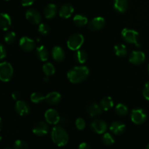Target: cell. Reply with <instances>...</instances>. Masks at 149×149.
Returning a JSON list of instances; mask_svg holds the SVG:
<instances>
[{"mask_svg": "<svg viewBox=\"0 0 149 149\" xmlns=\"http://www.w3.org/2000/svg\"><path fill=\"white\" fill-rule=\"evenodd\" d=\"M58 13V7L55 4H49L44 9V15L47 19H52Z\"/></svg>", "mask_w": 149, "mask_h": 149, "instance_id": "obj_20", "label": "cell"}, {"mask_svg": "<svg viewBox=\"0 0 149 149\" xmlns=\"http://www.w3.org/2000/svg\"><path fill=\"white\" fill-rule=\"evenodd\" d=\"M87 113H89L90 117L95 118L103 113V109L97 103H93L87 107Z\"/></svg>", "mask_w": 149, "mask_h": 149, "instance_id": "obj_18", "label": "cell"}, {"mask_svg": "<svg viewBox=\"0 0 149 149\" xmlns=\"http://www.w3.org/2000/svg\"><path fill=\"white\" fill-rule=\"evenodd\" d=\"M47 122L44 121H39L34 123L32 127V132L35 135L38 137H43L48 133L49 127Z\"/></svg>", "mask_w": 149, "mask_h": 149, "instance_id": "obj_7", "label": "cell"}, {"mask_svg": "<svg viewBox=\"0 0 149 149\" xmlns=\"http://www.w3.org/2000/svg\"><path fill=\"white\" fill-rule=\"evenodd\" d=\"M116 113L120 116H125L128 113V108L126 105L123 103H118L115 107Z\"/></svg>", "mask_w": 149, "mask_h": 149, "instance_id": "obj_29", "label": "cell"}, {"mask_svg": "<svg viewBox=\"0 0 149 149\" xmlns=\"http://www.w3.org/2000/svg\"><path fill=\"white\" fill-rule=\"evenodd\" d=\"M4 1H9V0H4Z\"/></svg>", "mask_w": 149, "mask_h": 149, "instance_id": "obj_44", "label": "cell"}, {"mask_svg": "<svg viewBox=\"0 0 149 149\" xmlns=\"http://www.w3.org/2000/svg\"><path fill=\"white\" fill-rule=\"evenodd\" d=\"M84 42L83 35L80 33H74L68 38L67 41V47L68 49L73 51H77L81 48Z\"/></svg>", "mask_w": 149, "mask_h": 149, "instance_id": "obj_5", "label": "cell"}, {"mask_svg": "<svg viewBox=\"0 0 149 149\" xmlns=\"http://www.w3.org/2000/svg\"><path fill=\"white\" fill-rule=\"evenodd\" d=\"M20 97V94L18 93V92H14V93H12V97L14 100H18L19 98Z\"/></svg>", "mask_w": 149, "mask_h": 149, "instance_id": "obj_40", "label": "cell"}, {"mask_svg": "<svg viewBox=\"0 0 149 149\" xmlns=\"http://www.w3.org/2000/svg\"><path fill=\"white\" fill-rule=\"evenodd\" d=\"M74 23L78 27H84L88 23V19L84 15L81 14L76 15L74 17Z\"/></svg>", "mask_w": 149, "mask_h": 149, "instance_id": "obj_26", "label": "cell"}, {"mask_svg": "<svg viewBox=\"0 0 149 149\" xmlns=\"http://www.w3.org/2000/svg\"><path fill=\"white\" fill-rule=\"evenodd\" d=\"M109 129L113 134L116 135H119L124 133L126 130V125L119 121H115V122H112Z\"/></svg>", "mask_w": 149, "mask_h": 149, "instance_id": "obj_16", "label": "cell"}, {"mask_svg": "<svg viewBox=\"0 0 149 149\" xmlns=\"http://www.w3.org/2000/svg\"><path fill=\"white\" fill-rule=\"evenodd\" d=\"M4 42L7 45H13L16 40V34L14 31H9L4 34Z\"/></svg>", "mask_w": 149, "mask_h": 149, "instance_id": "obj_32", "label": "cell"}, {"mask_svg": "<svg viewBox=\"0 0 149 149\" xmlns=\"http://www.w3.org/2000/svg\"><path fill=\"white\" fill-rule=\"evenodd\" d=\"M74 11V7L69 3L63 4L61 6L59 10V15L60 17L64 19H68L73 15Z\"/></svg>", "mask_w": 149, "mask_h": 149, "instance_id": "obj_15", "label": "cell"}, {"mask_svg": "<svg viewBox=\"0 0 149 149\" xmlns=\"http://www.w3.org/2000/svg\"><path fill=\"white\" fill-rule=\"evenodd\" d=\"M7 56V52H6V49L4 48V45H1V48H0V59H4L5 57Z\"/></svg>", "mask_w": 149, "mask_h": 149, "instance_id": "obj_37", "label": "cell"}, {"mask_svg": "<svg viewBox=\"0 0 149 149\" xmlns=\"http://www.w3.org/2000/svg\"><path fill=\"white\" fill-rule=\"evenodd\" d=\"M14 149H29V145L26 141L23 140H17L13 144Z\"/></svg>", "mask_w": 149, "mask_h": 149, "instance_id": "obj_33", "label": "cell"}, {"mask_svg": "<svg viewBox=\"0 0 149 149\" xmlns=\"http://www.w3.org/2000/svg\"><path fill=\"white\" fill-rule=\"evenodd\" d=\"M36 0H21V4L23 7H28L33 4Z\"/></svg>", "mask_w": 149, "mask_h": 149, "instance_id": "obj_38", "label": "cell"}, {"mask_svg": "<svg viewBox=\"0 0 149 149\" xmlns=\"http://www.w3.org/2000/svg\"><path fill=\"white\" fill-rule=\"evenodd\" d=\"M74 58L77 63L79 64H84L87 61V53L82 49H78L74 55Z\"/></svg>", "mask_w": 149, "mask_h": 149, "instance_id": "obj_24", "label": "cell"}, {"mask_svg": "<svg viewBox=\"0 0 149 149\" xmlns=\"http://www.w3.org/2000/svg\"><path fill=\"white\" fill-rule=\"evenodd\" d=\"M62 96L58 92H50L45 96V101L49 105H57L61 102Z\"/></svg>", "mask_w": 149, "mask_h": 149, "instance_id": "obj_17", "label": "cell"}, {"mask_svg": "<svg viewBox=\"0 0 149 149\" xmlns=\"http://www.w3.org/2000/svg\"><path fill=\"white\" fill-rule=\"evenodd\" d=\"M35 43L34 41L28 36H23L20 39L19 41V46L20 49L26 52H30L34 49Z\"/></svg>", "mask_w": 149, "mask_h": 149, "instance_id": "obj_9", "label": "cell"}, {"mask_svg": "<svg viewBox=\"0 0 149 149\" xmlns=\"http://www.w3.org/2000/svg\"><path fill=\"white\" fill-rule=\"evenodd\" d=\"M42 71H43L44 74L46 75V77H50V76L55 74V68L52 63H46L42 66Z\"/></svg>", "mask_w": 149, "mask_h": 149, "instance_id": "obj_28", "label": "cell"}, {"mask_svg": "<svg viewBox=\"0 0 149 149\" xmlns=\"http://www.w3.org/2000/svg\"><path fill=\"white\" fill-rule=\"evenodd\" d=\"M36 54L37 58L43 62L47 61V60L49 58V52H48L47 49L43 45H41L36 48Z\"/></svg>", "mask_w": 149, "mask_h": 149, "instance_id": "obj_23", "label": "cell"}, {"mask_svg": "<svg viewBox=\"0 0 149 149\" xmlns=\"http://www.w3.org/2000/svg\"><path fill=\"white\" fill-rule=\"evenodd\" d=\"M122 36L124 40L128 44H132V45H136V47H139L141 45L138 43V37H139V33L138 31L132 29H127L125 28L122 31Z\"/></svg>", "mask_w": 149, "mask_h": 149, "instance_id": "obj_4", "label": "cell"}, {"mask_svg": "<svg viewBox=\"0 0 149 149\" xmlns=\"http://www.w3.org/2000/svg\"><path fill=\"white\" fill-rule=\"evenodd\" d=\"M146 60V55L144 52L141 51H132L129 56V61L132 64L139 65L143 63Z\"/></svg>", "mask_w": 149, "mask_h": 149, "instance_id": "obj_12", "label": "cell"}, {"mask_svg": "<svg viewBox=\"0 0 149 149\" xmlns=\"http://www.w3.org/2000/svg\"><path fill=\"white\" fill-rule=\"evenodd\" d=\"M4 149H14V148H11V147H10V146H7V147H5Z\"/></svg>", "mask_w": 149, "mask_h": 149, "instance_id": "obj_41", "label": "cell"}, {"mask_svg": "<svg viewBox=\"0 0 149 149\" xmlns=\"http://www.w3.org/2000/svg\"><path fill=\"white\" fill-rule=\"evenodd\" d=\"M90 128L97 134H104L108 129V125L105 121L101 119H95L90 124Z\"/></svg>", "mask_w": 149, "mask_h": 149, "instance_id": "obj_10", "label": "cell"}, {"mask_svg": "<svg viewBox=\"0 0 149 149\" xmlns=\"http://www.w3.org/2000/svg\"><path fill=\"white\" fill-rule=\"evenodd\" d=\"M52 57L56 62H62L65 58V52L60 46H55L52 49Z\"/></svg>", "mask_w": 149, "mask_h": 149, "instance_id": "obj_19", "label": "cell"}, {"mask_svg": "<svg viewBox=\"0 0 149 149\" xmlns=\"http://www.w3.org/2000/svg\"><path fill=\"white\" fill-rule=\"evenodd\" d=\"M78 149H91V147L88 143L84 142L79 144Z\"/></svg>", "mask_w": 149, "mask_h": 149, "instance_id": "obj_39", "label": "cell"}, {"mask_svg": "<svg viewBox=\"0 0 149 149\" xmlns=\"http://www.w3.org/2000/svg\"><path fill=\"white\" fill-rule=\"evenodd\" d=\"M14 71L10 63L1 62L0 64V79L3 82H8L13 78Z\"/></svg>", "mask_w": 149, "mask_h": 149, "instance_id": "obj_3", "label": "cell"}, {"mask_svg": "<svg viewBox=\"0 0 149 149\" xmlns=\"http://www.w3.org/2000/svg\"><path fill=\"white\" fill-rule=\"evenodd\" d=\"M31 100L33 103H39L43 100H45V96L42 93L34 92L31 95Z\"/></svg>", "mask_w": 149, "mask_h": 149, "instance_id": "obj_31", "label": "cell"}, {"mask_svg": "<svg viewBox=\"0 0 149 149\" xmlns=\"http://www.w3.org/2000/svg\"><path fill=\"white\" fill-rule=\"evenodd\" d=\"M76 127L78 130H83L86 127V122L82 118H78L75 122Z\"/></svg>", "mask_w": 149, "mask_h": 149, "instance_id": "obj_35", "label": "cell"}, {"mask_svg": "<svg viewBox=\"0 0 149 149\" xmlns=\"http://www.w3.org/2000/svg\"><path fill=\"white\" fill-rule=\"evenodd\" d=\"M0 24L3 31L8 30L12 25V20L10 16L7 13H1L0 17Z\"/></svg>", "mask_w": 149, "mask_h": 149, "instance_id": "obj_22", "label": "cell"}, {"mask_svg": "<svg viewBox=\"0 0 149 149\" xmlns=\"http://www.w3.org/2000/svg\"><path fill=\"white\" fill-rule=\"evenodd\" d=\"M145 149H149V143L146 146V148Z\"/></svg>", "mask_w": 149, "mask_h": 149, "instance_id": "obj_42", "label": "cell"}, {"mask_svg": "<svg viewBox=\"0 0 149 149\" xmlns=\"http://www.w3.org/2000/svg\"><path fill=\"white\" fill-rule=\"evenodd\" d=\"M148 74H149V65H148Z\"/></svg>", "mask_w": 149, "mask_h": 149, "instance_id": "obj_43", "label": "cell"}, {"mask_svg": "<svg viewBox=\"0 0 149 149\" xmlns=\"http://www.w3.org/2000/svg\"><path fill=\"white\" fill-rule=\"evenodd\" d=\"M143 95L145 97V99L149 101V81L146 83L144 85L143 89Z\"/></svg>", "mask_w": 149, "mask_h": 149, "instance_id": "obj_36", "label": "cell"}, {"mask_svg": "<svg viewBox=\"0 0 149 149\" xmlns=\"http://www.w3.org/2000/svg\"><path fill=\"white\" fill-rule=\"evenodd\" d=\"M113 51H114L115 55L118 57H125L127 55V47L122 44H118L115 45L113 47Z\"/></svg>", "mask_w": 149, "mask_h": 149, "instance_id": "obj_27", "label": "cell"}, {"mask_svg": "<svg viewBox=\"0 0 149 149\" xmlns=\"http://www.w3.org/2000/svg\"><path fill=\"white\" fill-rule=\"evenodd\" d=\"M26 18L28 21L33 25L40 24L42 21V16L40 13L34 9H29L26 12Z\"/></svg>", "mask_w": 149, "mask_h": 149, "instance_id": "obj_11", "label": "cell"}, {"mask_svg": "<svg viewBox=\"0 0 149 149\" xmlns=\"http://www.w3.org/2000/svg\"><path fill=\"white\" fill-rule=\"evenodd\" d=\"M130 118L134 124L141 125L146 121L147 114L143 109H135L131 112Z\"/></svg>", "mask_w": 149, "mask_h": 149, "instance_id": "obj_6", "label": "cell"}, {"mask_svg": "<svg viewBox=\"0 0 149 149\" xmlns=\"http://www.w3.org/2000/svg\"><path fill=\"white\" fill-rule=\"evenodd\" d=\"M127 0H113V7L119 13H125L128 9Z\"/></svg>", "mask_w": 149, "mask_h": 149, "instance_id": "obj_21", "label": "cell"}, {"mask_svg": "<svg viewBox=\"0 0 149 149\" xmlns=\"http://www.w3.org/2000/svg\"><path fill=\"white\" fill-rule=\"evenodd\" d=\"M99 105L101 107V109H103V111H107L110 110L111 109L113 108V100L111 97H105L102 98Z\"/></svg>", "mask_w": 149, "mask_h": 149, "instance_id": "obj_25", "label": "cell"}, {"mask_svg": "<svg viewBox=\"0 0 149 149\" xmlns=\"http://www.w3.org/2000/svg\"><path fill=\"white\" fill-rule=\"evenodd\" d=\"M90 71L87 66L79 65L70 69L67 73V78L73 84H79L88 77Z\"/></svg>", "mask_w": 149, "mask_h": 149, "instance_id": "obj_1", "label": "cell"}, {"mask_svg": "<svg viewBox=\"0 0 149 149\" xmlns=\"http://www.w3.org/2000/svg\"><path fill=\"white\" fill-rule=\"evenodd\" d=\"M38 31L43 36H47L50 32V28L46 23H40L38 28Z\"/></svg>", "mask_w": 149, "mask_h": 149, "instance_id": "obj_34", "label": "cell"}, {"mask_svg": "<svg viewBox=\"0 0 149 149\" xmlns=\"http://www.w3.org/2000/svg\"><path fill=\"white\" fill-rule=\"evenodd\" d=\"M45 119L46 122L49 125H56L61 121V117L58 111L53 109H49L45 113Z\"/></svg>", "mask_w": 149, "mask_h": 149, "instance_id": "obj_8", "label": "cell"}, {"mask_svg": "<svg viewBox=\"0 0 149 149\" xmlns=\"http://www.w3.org/2000/svg\"><path fill=\"white\" fill-rule=\"evenodd\" d=\"M15 110L20 116H26L30 112V106L23 100H17L15 105Z\"/></svg>", "mask_w": 149, "mask_h": 149, "instance_id": "obj_14", "label": "cell"}, {"mask_svg": "<svg viewBox=\"0 0 149 149\" xmlns=\"http://www.w3.org/2000/svg\"><path fill=\"white\" fill-rule=\"evenodd\" d=\"M51 138L52 141L57 146H65L68 142L69 137L67 131L63 127L57 125L55 126L51 132Z\"/></svg>", "mask_w": 149, "mask_h": 149, "instance_id": "obj_2", "label": "cell"}, {"mask_svg": "<svg viewBox=\"0 0 149 149\" xmlns=\"http://www.w3.org/2000/svg\"><path fill=\"white\" fill-rule=\"evenodd\" d=\"M115 140L114 138L112 136L111 134L109 133V132H106V133L103 134V137H102V143L104 144L105 146H111L114 143Z\"/></svg>", "mask_w": 149, "mask_h": 149, "instance_id": "obj_30", "label": "cell"}, {"mask_svg": "<svg viewBox=\"0 0 149 149\" xmlns=\"http://www.w3.org/2000/svg\"><path fill=\"white\" fill-rule=\"evenodd\" d=\"M106 24V20L102 17H96L89 22L88 28L90 30L93 31H97L101 30L104 27Z\"/></svg>", "mask_w": 149, "mask_h": 149, "instance_id": "obj_13", "label": "cell"}]
</instances>
